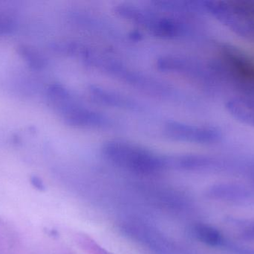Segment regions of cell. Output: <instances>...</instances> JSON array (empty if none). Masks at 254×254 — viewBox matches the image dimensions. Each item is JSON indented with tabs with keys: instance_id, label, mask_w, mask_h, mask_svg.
<instances>
[{
	"instance_id": "1",
	"label": "cell",
	"mask_w": 254,
	"mask_h": 254,
	"mask_svg": "<svg viewBox=\"0 0 254 254\" xmlns=\"http://www.w3.org/2000/svg\"><path fill=\"white\" fill-rule=\"evenodd\" d=\"M102 155L108 162L134 174L152 175L167 169L165 157L123 140H110L103 146Z\"/></svg>"
},
{
	"instance_id": "2",
	"label": "cell",
	"mask_w": 254,
	"mask_h": 254,
	"mask_svg": "<svg viewBox=\"0 0 254 254\" xmlns=\"http://www.w3.org/2000/svg\"><path fill=\"white\" fill-rule=\"evenodd\" d=\"M223 82L236 92L235 95L254 98V61L231 45H221L219 55L213 59Z\"/></svg>"
},
{
	"instance_id": "3",
	"label": "cell",
	"mask_w": 254,
	"mask_h": 254,
	"mask_svg": "<svg viewBox=\"0 0 254 254\" xmlns=\"http://www.w3.org/2000/svg\"><path fill=\"white\" fill-rule=\"evenodd\" d=\"M47 94L51 105L66 125L81 129H100L108 126V118L79 102L63 85H51Z\"/></svg>"
},
{
	"instance_id": "4",
	"label": "cell",
	"mask_w": 254,
	"mask_h": 254,
	"mask_svg": "<svg viewBox=\"0 0 254 254\" xmlns=\"http://www.w3.org/2000/svg\"><path fill=\"white\" fill-rule=\"evenodd\" d=\"M118 13L127 20L143 27L155 37L176 39L185 35L188 28L179 18L161 14L157 11L134 4H121Z\"/></svg>"
},
{
	"instance_id": "5",
	"label": "cell",
	"mask_w": 254,
	"mask_h": 254,
	"mask_svg": "<svg viewBox=\"0 0 254 254\" xmlns=\"http://www.w3.org/2000/svg\"><path fill=\"white\" fill-rule=\"evenodd\" d=\"M158 65L162 71L190 79L210 93L219 92L224 87L212 60L204 62L190 57L169 55L160 58Z\"/></svg>"
},
{
	"instance_id": "6",
	"label": "cell",
	"mask_w": 254,
	"mask_h": 254,
	"mask_svg": "<svg viewBox=\"0 0 254 254\" xmlns=\"http://www.w3.org/2000/svg\"><path fill=\"white\" fill-rule=\"evenodd\" d=\"M201 10L210 13L234 34L254 43V12L245 1H201Z\"/></svg>"
},
{
	"instance_id": "7",
	"label": "cell",
	"mask_w": 254,
	"mask_h": 254,
	"mask_svg": "<svg viewBox=\"0 0 254 254\" xmlns=\"http://www.w3.org/2000/svg\"><path fill=\"white\" fill-rule=\"evenodd\" d=\"M164 134L170 140L182 143L210 145L219 143L223 135L219 128L169 121L164 125Z\"/></svg>"
},
{
	"instance_id": "8",
	"label": "cell",
	"mask_w": 254,
	"mask_h": 254,
	"mask_svg": "<svg viewBox=\"0 0 254 254\" xmlns=\"http://www.w3.org/2000/svg\"><path fill=\"white\" fill-rule=\"evenodd\" d=\"M167 169L181 171H195L208 169L217 164L211 157L200 155H183L165 158Z\"/></svg>"
},
{
	"instance_id": "9",
	"label": "cell",
	"mask_w": 254,
	"mask_h": 254,
	"mask_svg": "<svg viewBox=\"0 0 254 254\" xmlns=\"http://www.w3.org/2000/svg\"><path fill=\"white\" fill-rule=\"evenodd\" d=\"M225 107L234 119L254 128V98L234 95L228 99Z\"/></svg>"
},
{
	"instance_id": "10",
	"label": "cell",
	"mask_w": 254,
	"mask_h": 254,
	"mask_svg": "<svg viewBox=\"0 0 254 254\" xmlns=\"http://www.w3.org/2000/svg\"><path fill=\"white\" fill-rule=\"evenodd\" d=\"M89 91L91 98L102 105L122 109H134L137 107L134 100L110 89L92 86Z\"/></svg>"
},
{
	"instance_id": "11",
	"label": "cell",
	"mask_w": 254,
	"mask_h": 254,
	"mask_svg": "<svg viewBox=\"0 0 254 254\" xmlns=\"http://www.w3.org/2000/svg\"><path fill=\"white\" fill-rule=\"evenodd\" d=\"M195 238L211 247L220 246L223 241L222 234L216 228L206 224H197L192 229Z\"/></svg>"
},
{
	"instance_id": "12",
	"label": "cell",
	"mask_w": 254,
	"mask_h": 254,
	"mask_svg": "<svg viewBox=\"0 0 254 254\" xmlns=\"http://www.w3.org/2000/svg\"><path fill=\"white\" fill-rule=\"evenodd\" d=\"M17 52L29 67L34 70H42L47 65V59L38 49L28 45H19Z\"/></svg>"
},
{
	"instance_id": "13",
	"label": "cell",
	"mask_w": 254,
	"mask_h": 254,
	"mask_svg": "<svg viewBox=\"0 0 254 254\" xmlns=\"http://www.w3.org/2000/svg\"><path fill=\"white\" fill-rule=\"evenodd\" d=\"M243 194L240 188L234 187L233 186L228 185H217L210 188L208 191V195L214 198H234L240 196Z\"/></svg>"
},
{
	"instance_id": "14",
	"label": "cell",
	"mask_w": 254,
	"mask_h": 254,
	"mask_svg": "<svg viewBox=\"0 0 254 254\" xmlns=\"http://www.w3.org/2000/svg\"><path fill=\"white\" fill-rule=\"evenodd\" d=\"M16 22L7 16H0V35L11 34L16 29Z\"/></svg>"
},
{
	"instance_id": "15",
	"label": "cell",
	"mask_w": 254,
	"mask_h": 254,
	"mask_svg": "<svg viewBox=\"0 0 254 254\" xmlns=\"http://www.w3.org/2000/svg\"><path fill=\"white\" fill-rule=\"evenodd\" d=\"M31 183L37 190L43 191L46 189V186H45L43 180L37 176H32L31 177Z\"/></svg>"
},
{
	"instance_id": "16",
	"label": "cell",
	"mask_w": 254,
	"mask_h": 254,
	"mask_svg": "<svg viewBox=\"0 0 254 254\" xmlns=\"http://www.w3.org/2000/svg\"><path fill=\"white\" fill-rule=\"evenodd\" d=\"M249 237H250V238L254 239V226L249 229Z\"/></svg>"
},
{
	"instance_id": "17",
	"label": "cell",
	"mask_w": 254,
	"mask_h": 254,
	"mask_svg": "<svg viewBox=\"0 0 254 254\" xmlns=\"http://www.w3.org/2000/svg\"></svg>"
}]
</instances>
